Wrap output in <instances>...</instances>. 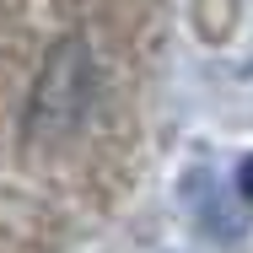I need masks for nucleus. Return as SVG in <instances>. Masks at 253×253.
Segmentation results:
<instances>
[{"label":"nucleus","mask_w":253,"mask_h":253,"mask_svg":"<svg viewBox=\"0 0 253 253\" xmlns=\"http://www.w3.org/2000/svg\"><path fill=\"white\" fill-rule=\"evenodd\" d=\"M92 102H97L92 43L86 38H65V43H54V54L43 59V70L33 81V97H27V113H22V135L33 146H59L92 119Z\"/></svg>","instance_id":"obj_1"},{"label":"nucleus","mask_w":253,"mask_h":253,"mask_svg":"<svg viewBox=\"0 0 253 253\" xmlns=\"http://www.w3.org/2000/svg\"><path fill=\"white\" fill-rule=\"evenodd\" d=\"M237 194H243V200H253V156L237 167Z\"/></svg>","instance_id":"obj_2"}]
</instances>
